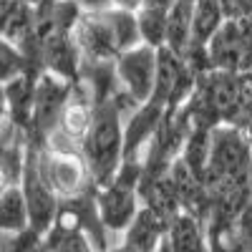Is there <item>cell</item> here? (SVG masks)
Returning a JSON list of instances; mask_svg holds the SVG:
<instances>
[{
	"label": "cell",
	"instance_id": "cell-21",
	"mask_svg": "<svg viewBox=\"0 0 252 252\" xmlns=\"http://www.w3.org/2000/svg\"><path fill=\"white\" fill-rule=\"evenodd\" d=\"M146 8H161V10H169L174 5V0H144Z\"/></svg>",
	"mask_w": 252,
	"mask_h": 252
},
{
	"label": "cell",
	"instance_id": "cell-20",
	"mask_svg": "<svg viewBox=\"0 0 252 252\" xmlns=\"http://www.w3.org/2000/svg\"><path fill=\"white\" fill-rule=\"evenodd\" d=\"M8 121V106H5V86L0 83V129H3V124Z\"/></svg>",
	"mask_w": 252,
	"mask_h": 252
},
{
	"label": "cell",
	"instance_id": "cell-6",
	"mask_svg": "<svg viewBox=\"0 0 252 252\" xmlns=\"http://www.w3.org/2000/svg\"><path fill=\"white\" fill-rule=\"evenodd\" d=\"M20 192H23L26 209H28V229L38 237H46V232L53 227L58 217L61 199L51 192L43 177H40L35 164V149L31 144L26 146V166H23V177H20Z\"/></svg>",
	"mask_w": 252,
	"mask_h": 252
},
{
	"label": "cell",
	"instance_id": "cell-11",
	"mask_svg": "<svg viewBox=\"0 0 252 252\" xmlns=\"http://www.w3.org/2000/svg\"><path fill=\"white\" fill-rule=\"evenodd\" d=\"M164 242L172 252H209L207 224L192 212H179L169 220Z\"/></svg>",
	"mask_w": 252,
	"mask_h": 252
},
{
	"label": "cell",
	"instance_id": "cell-2",
	"mask_svg": "<svg viewBox=\"0 0 252 252\" xmlns=\"http://www.w3.org/2000/svg\"><path fill=\"white\" fill-rule=\"evenodd\" d=\"M73 43L81 61L114 63L121 53L141 46L136 13L114 5L96 13H81L73 26Z\"/></svg>",
	"mask_w": 252,
	"mask_h": 252
},
{
	"label": "cell",
	"instance_id": "cell-1",
	"mask_svg": "<svg viewBox=\"0 0 252 252\" xmlns=\"http://www.w3.org/2000/svg\"><path fill=\"white\" fill-rule=\"evenodd\" d=\"M139 103L121 91V86L101 101H94V121L81 144L91 184L98 189L114 179L124 161V124Z\"/></svg>",
	"mask_w": 252,
	"mask_h": 252
},
{
	"label": "cell",
	"instance_id": "cell-15",
	"mask_svg": "<svg viewBox=\"0 0 252 252\" xmlns=\"http://www.w3.org/2000/svg\"><path fill=\"white\" fill-rule=\"evenodd\" d=\"M28 229V209L20 187H13L0 194V235H20Z\"/></svg>",
	"mask_w": 252,
	"mask_h": 252
},
{
	"label": "cell",
	"instance_id": "cell-14",
	"mask_svg": "<svg viewBox=\"0 0 252 252\" xmlns=\"http://www.w3.org/2000/svg\"><path fill=\"white\" fill-rule=\"evenodd\" d=\"M43 252H98L78 227L56 220L43 237Z\"/></svg>",
	"mask_w": 252,
	"mask_h": 252
},
{
	"label": "cell",
	"instance_id": "cell-5",
	"mask_svg": "<svg viewBox=\"0 0 252 252\" xmlns=\"http://www.w3.org/2000/svg\"><path fill=\"white\" fill-rule=\"evenodd\" d=\"M35 149V164L38 172L43 177V182L48 184V189L58 197V199H68L76 197L81 192H86L91 184L86 161L76 152H58L51 146H33Z\"/></svg>",
	"mask_w": 252,
	"mask_h": 252
},
{
	"label": "cell",
	"instance_id": "cell-13",
	"mask_svg": "<svg viewBox=\"0 0 252 252\" xmlns=\"http://www.w3.org/2000/svg\"><path fill=\"white\" fill-rule=\"evenodd\" d=\"M192 15H194V0H174L169 15H166L164 48H169L177 56H184V51L189 48V40H192Z\"/></svg>",
	"mask_w": 252,
	"mask_h": 252
},
{
	"label": "cell",
	"instance_id": "cell-18",
	"mask_svg": "<svg viewBox=\"0 0 252 252\" xmlns=\"http://www.w3.org/2000/svg\"><path fill=\"white\" fill-rule=\"evenodd\" d=\"M81 13H96V10H106L111 8V0H73Z\"/></svg>",
	"mask_w": 252,
	"mask_h": 252
},
{
	"label": "cell",
	"instance_id": "cell-17",
	"mask_svg": "<svg viewBox=\"0 0 252 252\" xmlns=\"http://www.w3.org/2000/svg\"><path fill=\"white\" fill-rule=\"evenodd\" d=\"M28 71H35V68L31 66L26 53L15 43H10L5 35H0V83L5 86V83H10L13 78L23 76Z\"/></svg>",
	"mask_w": 252,
	"mask_h": 252
},
{
	"label": "cell",
	"instance_id": "cell-12",
	"mask_svg": "<svg viewBox=\"0 0 252 252\" xmlns=\"http://www.w3.org/2000/svg\"><path fill=\"white\" fill-rule=\"evenodd\" d=\"M40 71H28L23 76L13 78L5 83V106H8V124L15 129L28 131L31 114H33V96H35V83H38Z\"/></svg>",
	"mask_w": 252,
	"mask_h": 252
},
{
	"label": "cell",
	"instance_id": "cell-4",
	"mask_svg": "<svg viewBox=\"0 0 252 252\" xmlns=\"http://www.w3.org/2000/svg\"><path fill=\"white\" fill-rule=\"evenodd\" d=\"M73 91V81H66L53 73H40L35 83V96H33V114L26 131V141L31 146H46L51 134L56 131L61 111Z\"/></svg>",
	"mask_w": 252,
	"mask_h": 252
},
{
	"label": "cell",
	"instance_id": "cell-9",
	"mask_svg": "<svg viewBox=\"0 0 252 252\" xmlns=\"http://www.w3.org/2000/svg\"><path fill=\"white\" fill-rule=\"evenodd\" d=\"M26 134L5 121L0 129V194L13 187H20L26 166Z\"/></svg>",
	"mask_w": 252,
	"mask_h": 252
},
{
	"label": "cell",
	"instance_id": "cell-19",
	"mask_svg": "<svg viewBox=\"0 0 252 252\" xmlns=\"http://www.w3.org/2000/svg\"><path fill=\"white\" fill-rule=\"evenodd\" d=\"M111 5H114V8H121V10L136 13V10L144 5V0H111Z\"/></svg>",
	"mask_w": 252,
	"mask_h": 252
},
{
	"label": "cell",
	"instance_id": "cell-23",
	"mask_svg": "<svg viewBox=\"0 0 252 252\" xmlns=\"http://www.w3.org/2000/svg\"><path fill=\"white\" fill-rule=\"evenodd\" d=\"M106 252H136V250H131L129 245H124V242H114Z\"/></svg>",
	"mask_w": 252,
	"mask_h": 252
},
{
	"label": "cell",
	"instance_id": "cell-24",
	"mask_svg": "<svg viewBox=\"0 0 252 252\" xmlns=\"http://www.w3.org/2000/svg\"><path fill=\"white\" fill-rule=\"evenodd\" d=\"M229 252H247V250H245V247L240 245V240H237V242H235V247H232V250H229Z\"/></svg>",
	"mask_w": 252,
	"mask_h": 252
},
{
	"label": "cell",
	"instance_id": "cell-3",
	"mask_svg": "<svg viewBox=\"0 0 252 252\" xmlns=\"http://www.w3.org/2000/svg\"><path fill=\"white\" fill-rule=\"evenodd\" d=\"M139 184H141V161L124 159L114 179L96 189L98 217L111 237L116 235L121 237L141 209Z\"/></svg>",
	"mask_w": 252,
	"mask_h": 252
},
{
	"label": "cell",
	"instance_id": "cell-7",
	"mask_svg": "<svg viewBox=\"0 0 252 252\" xmlns=\"http://www.w3.org/2000/svg\"><path fill=\"white\" fill-rule=\"evenodd\" d=\"M91 121H94V96L89 94V89L83 86L81 81H76L66 106H63V111H61L56 131L51 134L46 146L58 149V152L81 154V144H83V139H86V134L91 129Z\"/></svg>",
	"mask_w": 252,
	"mask_h": 252
},
{
	"label": "cell",
	"instance_id": "cell-8",
	"mask_svg": "<svg viewBox=\"0 0 252 252\" xmlns=\"http://www.w3.org/2000/svg\"><path fill=\"white\" fill-rule=\"evenodd\" d=\"M157 48L149 46H136L131 51L121 53L114 61V73L121 91H126L136 103L149 101L154 94V81H157Z\"/></svg>",
	"mask_w": 252,
	"mask_h": 252
},
{
	"label": "cell",
	"instance_id": "cell-10",
	"mask_svg": "<svg viewBox=\"0 0 252 252\" xmlns=\"http://www.w3.org/2000/svg\"><path fill=\"white\" fill-rule=\"evenodd\" d=\"M166 227H169V220H164L152 207L141 204L136 217L131 220V224L121 235V242L129 245L136 252H157L166 237Z\"/></svg>",
	"mask_w": 252,
	"mask_h": 252
},
{
	"label": "cell",
	"instance_id": "cell-22",
	"mask_svg": "<svg viewBox=\"0 0 252 252\" xmlns=\"http://www.w3.org/2000/svg\"><path fill=\"white\" fill-rule=\"evenodd\" d=\"M26 5H31V8H35V10H40V8H46V5H51V3H56V0H23Z\"/></svg>",
	"mask_w": 252,
	"mask_h": 252
},
{
	"label": "cell",
	"instance_id": "cell-16",
	"mask_svg": "<svg viewBox=\"0 0 252 252\" xmlns=\"http://www.w3.org/2000/svg\"><path fill=\"white\" fill-rule=\"evenodd\" d=\"M166 15L169 10H161V8H146L141 5L136 10V26H139V35H141V43L149 46V48H164L166 43Z\"/></svg>",
	"mask_w": 252,
	"mask_h": 252
}]
</instances>
